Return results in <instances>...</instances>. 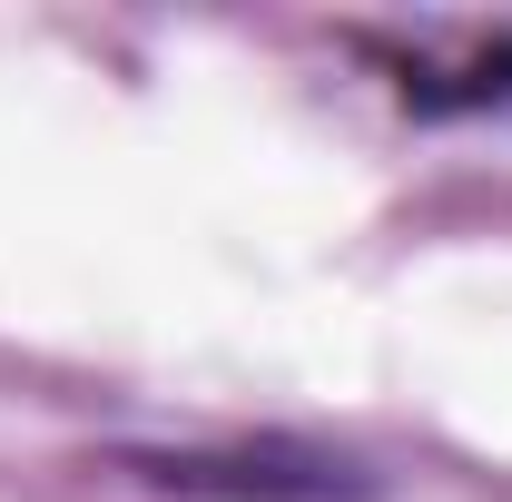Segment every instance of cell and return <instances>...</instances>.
<instances>
[{"label": "cell", "instance_id": "obj_1", "mask_svg": "<svg viewBox=\"0 0 512 502\" xmlns=\"http://www.w3.org/2000/svg\"><path fill=\"white\" fill-rule=\"evenodd\" d=\"M355 50L414 119L512 109V20H404V30H355Z\"/></svg>", "mask_w": 512, "mask_h": 502}, {"label": "cell", "instance_id": "obj_2", "mask_svg": "<svg viewBox=\"0 0 512 502\" xmlns=\"http://www.w3.org/2000/svg\"><path fill=\"white\" fill-rule=\"evenodd\" d=\"M128 473L197 502H355L365 483L325 453H138Z\"/></svg>", "mask_w": 512, "mask_h": 502}]
</instances>
